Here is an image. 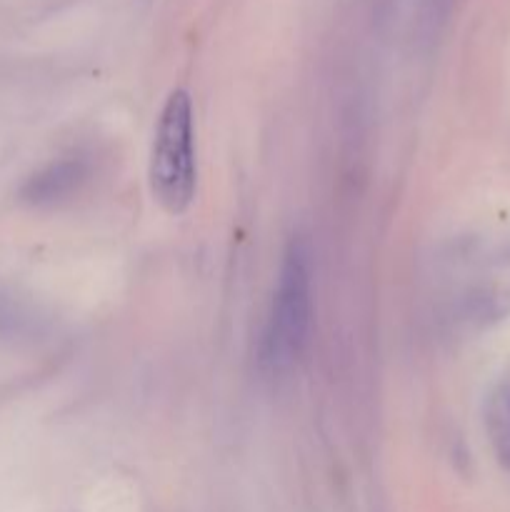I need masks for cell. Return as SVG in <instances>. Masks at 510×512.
<instances>
[{
    "label": "cell",
    "instance_id": "5",
    "mask_svg": "<svg viewBox=\"0 0 510 512\" xmlns=\"http://www.w3.org/2000/svg\"><path fill=\"white\" fill-rule=\"evenodd\" d=\"M450 8V0H428V23L438 25Z\"/></svg>",
    "mask_w": 510,
    "mask_h": 512
},
{
    "label": "cell",
    "instance_id": "4",
    "mask_svg": "<svg viewBox=\"0 0 510 512\" xmlns=\"http://www.w3.org/2000/svg\"><path fill=\"white\" fill-rule=\"evenodd\" d=\"M485 430L495 458L510 473V383H500L485 403Z\"/></svg>",
    "mask_w": 510,
    "mask_h": 512
},
{
    "label": "cell",
    "instance_id": "3",
    "mask_svg": "<svg viewBox=\"0 0 510 512\" xmlns=\"http://www.w3.org/2000/svg\"><path fill=\"white\" fill-rule=\"evenodd\" d=\"M85 178H88V168H85L83 160H58V163L48 165V168H43L40 173H35L33 178L25 183L23 198L35 205L55 203V200H63L68 198L70 193H75Z\"/></svg>",
    "mask_w": 510,
    "mask_h": 512
},
{
    "label": "cell",
    "instance_id": "2",
    "mask_svg": "<svg viewBox=\"0 0 510 512\" xmlns=\"http://www.w3.org/2000/svg\"><path fill=\"white\" fill-rule=\"evenodd\" d=\"M148 178L150 193L165 213L183 215L193 205L198 188V158L193 100L188 90H173L160 110L150 148Z\"/></svg>",
    "mask_w": 510,
    "mask_h": 512
},
{
    "label": "cell",
    "instance_id": "1",
    "mask_svg": "<svg viewBox=\"0 0 510 512\" xmlns=\"http://www.w3.org/2000/svg\"><path fill=\"white\" fill-rule=\"evenodd\" d=\"M313 325V260L303 238H293L280 260L278 283L260 338V365L280 375L303 358Z\"/></svg>",
    "mask_w": 510,
    "mask_h": 512
}]
</instances>
